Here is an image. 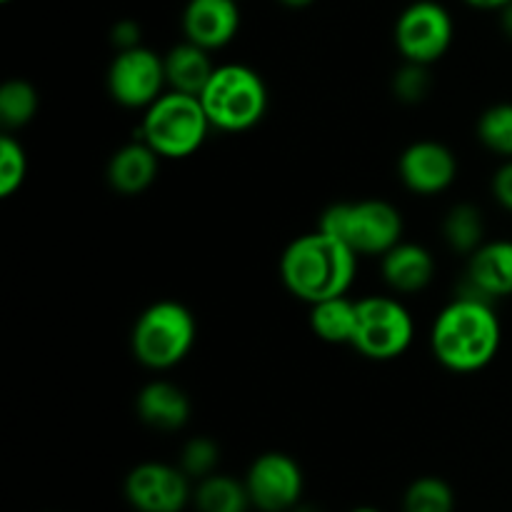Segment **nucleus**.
Segmentation results:
<instances>
[{"label":"nucleus","mask_w":512,"mask_h":512,"mask_svg":"<svg viewBox=\"0 0 512 512\" xmlns=\"http://www.w3.org/2000/svg\"><path fill=\"white\" fill-rule=\"evenodd\" d=\"M503 345V323L495 303L473 293H460L438 310L430 325V353L445 370L458 375L488 368Z\"/></svg>","instance_id":"1"},{"label":"nucleus","mask_w":512,"mask_h":512,"mask_svg":"<svg viewBox=\"0 0 512 512\" xmlns=\"http://www.w3.org/2000/svg\"><path fill=\"white\" fill-rule=\"evenodd\" d=\"M358 275V255L325 230L298 235L280 255V280L303 303L348 295Z\"/></svg>","instance_id":"2"},{"label":"nucleus","mask_w":512,"mask_h":512,"mask_svg":"<svg viewBox=\"0 0 512 512\" xmlns=\"http://www.w3.org/2000/svg\"><path fill=\"white\" fill-rule=\"evenodd\" d=\"M198 340V320L180 300H158L135 318L130 330V350L143 368L165 373L193 353Z\"/></svg>","instance_id":"3"},{"label":"nucleus","mask_w":512,"mask_h":512,"mask_svg":"<svg viewBox=\"0 0 512 512\" xmlns=\"http://www.w3.org/2000/svg\"><path fill=\"white\" fill-rule=\"evenodd\" d=\"M213 130L245 133L268 113L270 93L263 75L245 63L215 65L208 85L198 95Z\"/></svg>","instance_id":"4"},{"label":"nucleus","mask_w":512,"mask_h":512,"mask_svg":"<svg viewBox=\"0 0 512 512\" xmlns=\"http://www.w3.org/2000/svg\"><path fill=\"white\" fill-rule=\"evenodd\" d=\"M210 130L213 125L198 95L168 88L143 110L138 138L163 160H185L203 148Z\"/></svg>","instance_id":"5"},{"label":"nucleus","mask_w":512,"mask_h":512,"mask_svg":"<svg viewBox=\"0 0 512 512\" xmlns=\"http://www.w3.org/2000/svg\"><path fill=\"white\" fill-rule=\"evenodd\" d=\"M318 228L348 245L358 258H383L403 240L405 220L393 203L380 198L343 200L320 213Z\"/></svg>","instance_id":"6"},{"label":"nucleus","mask_w":512,"mask_h":512,"mask_svg":"<svg viewBox=\"0 0 512 512\" xmlns=\"http://www.w3.org/2000/svg\"><path fill=\"white\" fill-rule=\"evenodd\" d=\"M415 320L395 295H365L358 300V330L353 348L375 363H390L410 350Z\"/></svg>","instance_id":"7"},{"label":"nucleus","mask_w":512,"mask_h":512,"mask_svg":"<svg viewBox=\"0 0 512 512\" xmlns=\"http://www.w3.org/2000/svg\"><path fill=\"white\" fill-rule=\"evenodd\" d=\"M455 23L450 10L438 0H413L400 10L393 28L395 48L405 63L433 65L453 45Z\"/></svg>","instance_id":"8"},{"label":"nucleus","mask_w":512,"mask_h":512,"mask_svg":"<svg viewBox=\"0 0 512 512\" xmlns=\"http://www.w3.org/2000/svg\"><path fill=\"white\" fill-rule=\"evenodd\" d=\"M108 93L128 110H145L168 90L163 55L148 45L120 50L108 68Z\"/></svg>","instance_id":"9"},{"label":"nucleus","mask_w":512,"mask_h":512,"mask_svg":"<svg viewBox=\"0 0 512 512\" xmlns=\"http://www.w3.org/2000/svg\"><path fill=\"white\" fill-rule=\"evenodd\" d=\"M243 480L250 503L260 512H290L303 500V468L293 455L280 453V450L258 455Z\"/></svg>","instance_id":"10"},{"label":"nucleus","mask_w":512,"mask_h":512,"mask_svg":"<svg viewBox=\"0 0 512 512\" xmlns=\"http://www.w3.org/2000/svg\"><path fill=\"white\" fill-rule=\"evenodd\" d=\"M123 493L135 512H183L193 503V485L180 465L148 460L125 475Z\"/></svg>","instance_id":"11"},{"label":"nucleus","mask_w":512,"mask_h":512,"mask_svg":"<svg viewBox=\"0 0 512 512\" xmlns=\"http://www.w3.org/2000/svg\"><path fill=\"white\" fill-rule=\"evenodd\" d=\"M398 178L410 193L433 198L458 180V158L440 140H415L400 153Z\"/></svg>","instance_id":"12"},{"label":"nucleus","mask_w":512,"mask_h":512,"mask_svg":"<svg viewBox=\"0 0 512 512\" xmlns=\"http://www.w3.org/2000/svg\"><path fill=\"white\" fill-rule=\"evenodd\" d=\"M183 35L208 53L228 48L238 35L243 15L240 0H188L180 15Z\"/></svg>","instance_id":"13"},{"label":"nucleus","mask_w":512,"mask_h":512,"mask_svg":"<svg viewBox=\"0 0 512 512\" xmlns=\"http://www.w3.org/2000/svg\"><path fill=\"white\" fill-rule=\"evenodd\" d=\"M463 293L490 300L512 298V240H485L468 258Z\"/></svg>","instance_id":"14"},{"label":"nucleus","mask_w":512,"mask_h":512,"mask_svg":"<svg viewBox=\"0 0 512 512\" xmlns=\"http://www.w3.org/2000/svg\"><path fill=\"white\" fill-rule=\"evenodd\" d=\"M435 255L425 245L400 240L380 258V275L395 295L423 293L435 278Z\"/></svg>","instance_id":"15"},{"label":"nucleus","mask_w":512,"mask_h":512,"mask_svg":"<svg viewBox=\"0 0 512 512\" xmlns=\"http://www.w3.org/2000/svg\"><path fill=\"white\" fill-rule=\"evenodd\" d=\"M135 413L148 428L160 433H175L185 428L193 413L188 393L170 380H150L135 395Z\"/></svg>","instance_id":"16"},{"label":"nucleus","mask_w":512,"mask_h":512,"mask_svg":"<svg viewBox=\"0 0 512 512\" xmlns=\"http://www.w3.org/2000/svg\"><path fill=\"white\" fill-rule=\"evenodd\" d=\"M160 158L145 140L135 138L115 150L108 160V185L118 195H143L158 180Z\"/></svg>","instance_id":"17"},{"label":"nucleus","mask_w":512,"mask_h":512,"mask_svg":"<svg viewBox=\"0 0 512 512\" xmlns=\"http://www.w3.org/2000/svg\"><path fill=\"white\" fill-rule=\"evenodd\" d=\"M165 60V78H168L170 90H180V93L200 95L208 85L210 75H213L215 65L210 60V53L200 45L183 40V43L173 45L168 53L163 55Z\"/></svg>","instance_id":"18"},{"label":"nucleus","mask_w":512,"mask_h":512,"mask_svg":"<svg viewBox=\"0 0 512 512\" xmlns=\"http://www.w3.org/2000/svg\"><path fill=\"white\" fill-rule=\"evenodd\" d=\"M310 330L328 345H353L358 330V300L348 295L310 305Z\"/></svg>","instance_id":"19"},{"label":"nucleus","mask_w":512,"mask_h":512,"mask_svg":"<svg viewBox=\"0 0 512 512\" xmlns=\"http://www.w3.org/2000/svg\"><path fill=\"white\" fill-rule=\"evenodd\" d=\"M193 505L198 512H248L253 508L245 480L225 473L198 480L193 488Z\"/></svg>","instance_id":"20"},{"label":"nucleus","mask_w":512,"mask_h":512,"mask_svg":"<svg viewBox=\"0 0 512 512\" xmlns=\"http://www.w3.org/2000/svg\"><path fill=\"white\" fill-rule=\"evenodd\" d=\"M443 240L453 253L470 258L485 243V218L478 205H453L443 218Z\"/></svg>","instance_id":"21"},{"label":"nucleus","mask_w":512,"mask_h":512,"mask_svg":"<svg viewBox=\"0 0 512 512\" xmlns=\"http://www.w3.org/2000/svg\"><path fill=\"white\" fill-rule=\"evenodd\" d=\"M40 95L33 83L23 78L5 80L0 88V123L5 130H20L38 115Z\"/></svg>","instance_id":"22"},{"label":"nucleus","mask_w":512,"mask_h":512,"mask_svg":"<svg viewBox=\"0 0 512 512\" xmlns=\"http://www.w3.org/2000/svg\"><path fill=\"white\" fill-rule=\"evenodd\" d=\"M480 145L498 158H512V103H495L480 113L475 125Z\"/></svg>","instance_id":"23"},{"label":"nucleus","mask_w":512,"mask_h":512,"mask_svg":"<svg viewBox=\"0 0 512 512\" xmlns=\"http://www.w3.org/2000/svg\"><path fill=\"white\" fill-rule=\"evenodd\" d=\"M403 512H455L453 488L438 475L415 478L403 495Z\"/></svg>","instance_id":"24"},{"label":"nucleus","mask_w":512,"mask_h":512,"mask_svg":"<svg viewBox=\"0 0 512 512\" xmlns=\"http://www.w3.org/2000/svg\"><path fill=\"white\" fill-rule=\"evenodd\" d=\"M28 178V155L15 135L0 138V198H10L23 188Z\"/></svg>","instance_id":"25"},{"label":"nucleus","mask_w":512,"mask_h":512,"mask_svg":"<svg viewBox=\"0 0 512 512\" xmlns=\"http://www.w3.org/2000/svg\"><path fill=\"white\" fill-rule=\"evenodd\" d=\"M178 465L183 468V473L188 475L190 480L208 478V475L218 473L220 445L215 443L213 438H205V435L190 438L188 443L183 445V450H180Z\"/></svg>","instance_id":"26"},{"label":"nucleus","mask_w":512,"mask_h":512,"mask_svg":"<svg viewBox=\"0 0 512 512\" xmlns=\"http://www.w3.org/2000/svg\"><path fill=\"white\" fill-rule=\"evenodd\" d=\"M430 85H433V80H430L428 65L405 63L393 75V95L405 105L423 103L430 95Z\"/></svg>","instance_id":"27"},{"label":"nucleus","mask_w":512,"mask_h":512,"mask_svg":"<svg viewBox=\"0 0 512 512\" xmlns=\"http://www.w3.org/2000/svg\"><path fill=\"white\" fill-rule=\"evenodd\" d=\"M110 43H113L115 53L138 48V45H143V28H140V23H135V20L130 18L118 20V23L113 25V30H110Z\"/></svg>","instance_id":"28"},{"label":"nucleus","mask_w":512,"mask_h":512,"mask_svg":"<svg viewBox=\"0 0 512 512\" xmlns=\"http://www.w3.org/2000/svg\"><path fill=\"white\" fill-rule=\"evenodd\" d=\"M490 190H493L495 203L512 213V158L503 160V165L495 170L493 180H490Z\"/></svg>","instance_id":"29"},{"label":"nucleus","mask_w":512,"mask_h":512,"mask_svg":"<svg viewBox=\"0 0 512 512\" xmlns=\"http://www.w3.org/2000/svg\"><path fill=\"white\" fill-rule=\"evenodd\" d=\"M463 3H468L470 8L475 10H495V13H498L505 5H510L512 0H463Z\"/></svg>","instance_id":"30"},{"label":"nucleus","mask_w":512,"mask_h":512,"mask_svg":"<svg viewBox=\"0 0 512 512\" xmlns=\"http://www.w3.org/2000/svg\"><path fill=\"white\" fill-rule=\"evenodd\" d=\"M500 15V30H503V35L508 40H512V3L505 5L503 10H498Z\"/></svg>","instance_id":"31"},{"label":"nucleus","mask_w":512,"mask_h":512,"mask_svg":"<svg viewBox=\"0 0 512 512\" xmlns=\"http://www.w3.org/2000/svg\"><path fill=\"white\" fill-rule=\"evenodd\" d=\"M278 3L285 5V8H290V10H305V8H310L315 0H278Z\"/></svg>","instance_id":"32"},{"label":"nucleus","mask_w":512,"mask_h":512,"mask_svg":"<svg viewBox=\"0 0 512 512\" xmlns=\"http://www.w3.org/2000/svg\"><path fill=\"white\" fill-rule=\"evenodd\" d=\"M290 512H318V510H315L313 505H303V503H300V505H295V508L290 510Z\"/></svg>","instance_id":"33"},{"label":"nucleus","mask_w":512,"mask_h":512,"mask_svg":"<svg viewBox=\"0 0 512 512\" xmlns=\"http://www.w3.org/2000/svg\"><path fill=\"white\" fill-rule=\"evenodd\" d=\"M350 512H380V510L373 508V505H358V508H353Z\"/></svg>","instance_id":"34"},{"label":"nucleus","mask_w":512,"mask_h":512,"mask_svg":"<svg viewBox=\"0 0 512 512\" xmlns=\"http://www.w3.org/2000/svg\"><path fill=\"white\" fill-rule=\"evenodd\" d=\"M3 3H13V0H3Z\"/></svg>","instance_id":"35"}]
</instances>
